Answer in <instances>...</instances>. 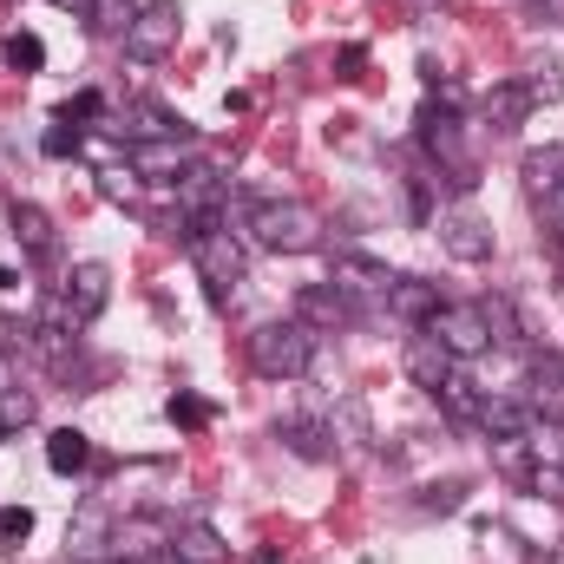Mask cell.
I'll list each match as a JSON object with an SVG mask.
<instances>
[{
	"label": "cell",
	"mask_w": 564,
	"mask_h": 564,
	"mask_svg": "<svg viewBox=\"0 0 564 564\" xmlns=\"http://www.w3.org/2000/svg\"><path fill=\"white\" fill-rule=\"evenodd\" d=\"M164 414L184 426V433H197V426H210V401H197V394H171V408H164Z\"/></svg>",
	"instance_id": "obj_30"
},
{
	"label": "cell",
	"mask_w": 564,
	"mask_h": 564,
	"mask_svg": "<svg viewBox=\"0 0 564 564\" xmlns=\"http://www.w3.org/2000/svg\"><path fill=\"white\" fill-rule=\"evenodd\" d=\"M257 564H282V558H276V552H257Z\"/></svg>",
	"instance_id": "obj_40"
},
{
	"label": "cell",
	"mask_w": 564,
	"mask_h": 564,
	"mask_svg": "<svg viewBox=\"0 0 564 564\" xmlns=\"http://www.w3.org/2000/svg\"><path fill=\"white\" fill-rule=\"evenodd\" d=\"M106 302H112V270H106V263H73V270H66V282L53 289V302H46L40 328L79 335V328H93V322L106 315Z\"/></svg>",
	"instance_id": "obj_3"
},
{
	"label": "cell",
	"mask_w": 564,
	"mask_h": 564,
	"mask_svg": "<svg viewBox=\"0 0 564 564\" xmlns=\"http://www.w3.org/2000/svg\"><path fill=\"white\" fill-rule=\"evenodd\" d=\"M250 368H257L263 381H295V375H308V368H315V328H302V322H263V328L250 335Z\"/></svg>",
	"instance_id": "obj_5"
},
{
	"label": "cell",
	"mask_w": 564,
	"mask_h": 564,
	"mask_svg": "<svg viewBox=\"0 0 564 564\" xmlns=\"http://www.w3.org/2000/svg\"><path fill=\"white\" fill-rule=\"evenodd\" d=\"M79 126H46V139H40V151H46V158H79Z\"/></svg>",
	"instance_id": "obj_32"
},
{
	"label": "cell",
	"mask_w": 564,
	"mask_h": 564,
	"mask_svg": "<svg viewBox=\"0 0 564 564\" xmlns=\"http://www.w3.org/2000/svg\"><path fill=\"white\" fill-rule=\"evenodd\" d=\"M132 20H139V7H132V0H93V7H86V26H93L99 40H126V26H132Z\"/></svg>",
	"instance_id": "obj_24"
},
{
	"label": "cell",
	"mask_w": 564,
	"mask_h": 564,
	"mask_svg": "<svg viewBox=\"0 0 564 564\" xmlns=\"http://www.w3.org/2000/svg\"><path fill=\"white\" fill-rule=\"evenodd\" d=\"M177 33H184V7L177 0H144L139 20L126 26V59L158 66L164 53H177Z\"/></svg>",
	"instance_id": "obj_6"
},
{
	"label": "cell",
	"mask_w": 564,
	"mask_h": 564,
	"mask_svg": "<svg viewBox=\"0 0 564 564\" xmlns=\"http://www.w3.org/2000/svg\"><path fill=\"white\" fill-rule=\"evenodd\" d=\"M421 144H426V158L440 164V177H446L459 197L479 184V164H473V151H466V132H459V106H453V93L421 106Z\"/></svg>",
	"instance_id": "obj_4"
},
{
	"label": "cell",
	"mask_w": 564,
	"mask_h": 564,
	"mask_svg": "<svg viewBox=\"0 0 564 564\" xmlns=\"http://www.w3.org/2000/svg\"><path fill=\"white\" fill-rule=\"evenodd\" d=\"M276 433H282V446L302 453V459H335V426L322 421V414H289Z\"/></svg>",
	"instance_id": "obj_16"
},
{
	"label": "cell",
	"mask_w": 564,
	"mask_h": 564,
	"mask_svg": "<svg viewBox=\"0 0 564 564\" xmlns=\"http://www.w3.org/2000/svg\"><path fill=\"white\" fill-rule=\"evenodd\" d=\"M99 112H106V99H99V93H73V99L59 106V126H73V119H99Z\"/></svg>",
	"instance_id": "obj_33"
},
{
	"label": "cell",
	"mask_w": 564,
	"mask_h": 564,
	"mask_svg": "<svg viewBox=\"0 0 564 564\" xmlns=\"http://www.w3.org/2000/svg\"><path fill=\"white\" fill-rule=\"evenodd\" d=\"M388 308L408 322V328H426L433 322V308H440V289L421 276H394V289H388Z\"/></svg>",
	"instance_id": "obj_18"
},
{
	"label": "cell",
	"mask_w": 564,
	"mask_h": 564,
	"mask_svg": "<svg viewBox=\"0 0 564 564\" xmlns=\"http://www.w3.org/2000/svg\"><path fill=\"white\" fill-rule=\"evenodd\" d=\"M119 564H139V558H119Z\"/></svg>",
	"instance_id": "obj_41"
},
{
	"label": "cell",
	"mask_w": 564,
	"mask_h": 564,
	"mask_svg": "<svg viewBox=\"0 0 564 564\" xmlns=\"http://www.w3.org/2000/svg\"><path fill=\"white\" fill-rule=\"evenodd\" d=\"M519 86L532 93V106H558V99H564V66H558V59H532Z\"/></svg>",
	"instance_id": "obj_26"
},
{
	"label": "cell",
	"mask_w": 564,
	"mask_h": 564,
	"mask_svg": "<svg viewBox=\"0 0 564 564\" xmlns=\"http://www.w3.org/2000/svg\"><path fill=\"white\" fill-rule=\"evenodd\" d=\"M99 191H106L112 204H132V197H139V184H132L126 171H106V177H99Z\"/></svg>",
	"instance_id": "obj_35"
},
{
	"label": "cell",
	"mask_w": 564,
	"mask_h": 564,
	"mask_svg": "<svg viewBox=\"0 0 564 564\" xmlns=\"http://www.w3.org/2000/svg\"><path fill=\"white\" fill-rule=\"evenodd\" d=\"M33 421H40V401L26 388H0V440L7 433H26Z\"/></svg>",
	"instance_id": "obj_27"
},
{
	"label": "cell",
	"mask_w": 564,
	"mask_h": 564,
	"mask_svg": "<svg viewBox=\"0 0 564 564\" xmlns=\"http://www.w3.org/2000/svg\"><path fill=\"white\" fill-rule=\"evenodd\" d=\"M151 564H184V558H177V545H171V539H164V545H158V552H151Z\"/></svg>",
	"instance_id": "obj_37"
},
{
	"label": "cell",
	"mask_w": 564,
	"mask_h": 564,
	"mask_svg": "<svg viewBox=\"0 0 564 564\" xmlns=\"http://www.w3.org/2000/svg\"><path fill=\"white\" fill-rule=\"evenodd\" d=\"M0 289H20V276H13V270H0Z\"/></svg>",
	"instance_id": "obj_39"
},
{
	"label": "cell",
	"mask_w": 564,
	"mask_h": 564,
	"mask_svg": "<svg viewBox=\"0 0 564 564\" xmlns=\"http://www.w3.org/2000/svg\"><path fill=\"white\" fill-rule=\"evenodd\" d=\"M328 282H335V289H348V295H381V302H388L394 270H388V263H375V257H361V250H335Z\"/></svg>",
	"instance_id": "obj_11"
},
{
	"label": "cell",
	"mask_w": 564,
	"mask_h": 564,
	"mask_svg": "<svg viewBox=\"0 0 564 564\" xmlns=\"http://www.w3.org/2000/svg\"><path fill=\"white\" fill-rule=\"evenodd\" d=\"M112 512L99 506V499H86L79 512H73V525H66V564H86V558H99L106 545H112Z\"/></svg>",
	"instance_id": "obj_10"
},
{
	"label": "cell",
	"mask_w": 564,
	"mask_h": 564,
	"mask_svg": "<svg viewBox=\"0 0 564 564\" xmlns=\"http://www.w3.org/2000/svg\"><path fill=\"white\" fill-rule=\"evenodd\" d=\"M426 335H433L453 361H479V355L492 348V328H486L479 302H440L433 322H426Z\"/></svg>",
	"instance_id": "obj_7"
},
{
	"label": "cell",
	"mask_w": 564,
	"mask_h": 564,
	"mask_svg": "<svg viewBox=\"0 0 564 564\" xmlns=\"http://www.w3.org/2000/svg\"><path fill=\"white\" fill-rule=\"evenodd\" d=\"M525 486H532L539 499H558L564 506V459H539V466H525Z\"/></svg>",
	"instance_id": "obj_29"
},
{
	"label": "cell",
	"mask_w": 564,
	"mask_h": 564,
	"mask_svg": "<svg viewBox=\"0 0 564 564\" xmlns=\"http://www.w3.org/2000/svg\"><path fill=\"white\" fill-rule=\"evenodd\" d=\"M33 539V512L26 506H0V545H26Z\"/></svg>",
	"instance_id": "obj_31"
},
{
	"label": "cell",
	"mask_w": 564,
	"mask_h": 564,
	"mask_svg": "<svg viewBox=\"0 0 564 564\" xmlns=\"http://www.w3.org/2000/svg\"><path fill=\"white\" fill-rule=\"evenodd\" d=\"M171 545H177V558H184V564H224V558H230V552H224V539H217L204 519L177 525V532H171Z\"/></svg>",
	"instance_id": "obj_22"
},
{
	"label": "cell",
	"mask_w": 564,
	"mask_h": 564,
	"mask_svg": "<svg viewBox=\"0 0 564 564\" xmlns=\"http://www.w3.org/2000/svg\"><path fill=\"white\" fill-rule=\"evenodd\" d=\"M243 237L276 257H308V250H322V210H308L302 197L243 191Z\"/></svg>",
	"instance_id": "obj_1"
},
{
	"label": "cell",
	"mask_w": 564,
	"mask_h": 564,
	"mask_svg": "<svg viewBox=\"0 0 564 564\" xmlns=\"http://www.w3.org/2000/svg\"><path fill=\"white\" fill-rule=\"evenodd\" d=\"M46 466H53L59 479H73V473H86V466H93V440H86L79 426H59V433L46 440Z\"/></svg>",
	"instance_id": "obj_20"
},
{
	"label": "cell",
	"mask_w": 564,
	"mask_h": 564,
	"mask_svg": "<svg viewBox=\"0 0 564 564\" xmlns=\"http://www.w3.org/2000/svg\"><path fill=\"white\" fill-rule=\"evenodd\" d=\"M119 132H132V144L139 139H184V119H171L164 106H126L119 112Z\"/></svg>",
	"instance_id": "obj_21"
},
{
	"label": "cell",
	"mask_w": 564,
	"mask_h": 564,
	"mask_svg": "<svg viewBox=\"0 0 564 564\" xmlns=\"http://www.w3.org/2000/svg\"><path fill=\"white\" fill-rule=\"evenodd\" d=\"M7 224H13V243H20L33 263H53V257H59V230H53V217H46L40 204H13Z\"/></svg>",
	"instance_id": "obj_15"
},
{
	"label": "cell",
	"mask_w": 564,
	"mask_h": 564,
	"mask_svg": "<svg viewBox=\"0 0 564 564\" xmlns=\"http://www.w3.org/2000/svg\"><path fill=\"white\" fill-rule=\"evenodd\" d=\"M7 66H13V73H40V66H46L40 33H13V40H7Z\"/></svg>",
	"instance_id": "obj_28"
},
{
	"label": "cell",
	"mask_w": 564,
	"mask_h": 564,
	"mask_svg": "<svg viewBox=\"0 0 564 564\" xmlns=\"http://www.w3.org/2000/svg\"><path fill=\"white\" fill-rule=\"evenodd\" d=\"M401 368H408V381H414V388H426V394H433V388H440V381H446L459 361H453V355H446V348H440V341L421 328V335H408V348H401Z\"/></svg>",
	"instance_id": "obj_13"
},
{
	"label": "cell",
	"mask_w": 564,
	"mask_h": 564,
	"mask_svg": "<svg viewBox=\"0 0 564 564\" xmlns=\"http://www.w3.org/2000/svg\"><path fill=\"white\" fill-rule=\"evenodd\" d=\"M545 230H552V250L564 257V191H552V197H545Z\"/></svg>",
	"instance_id": "obj_34"
},
{
	"label": "cell",
	"mask_w": 564,
	"mask_h": 564,
	"mask_svg": "<svg viewBox=\"0 0 564 564\" xmlns=\"http://www.w3.org/2000/svg\"><path fill=\"white\" fill-rule=\"evenodd\" d=\"M433 401L446 408V421H459V426H473V421H479V388H473V381H466L459 368H453V375H446V381L433 388Z\"/></svg>",
	"instance_id": "obj_23"
},
{
	"label": "cell",
	"mask_w": 564,
	"mask_h": 564,
	"mask_svg": "<svg viewBox=\"0 0 564 564\" xmlns=\"http://www.w3.org/2000/svg\"><path fill=\"white\" fill-rule=\"evenodd\" d=\"M53 7H73V13H86V7H93V0H53Z\"/></svg>",
	"instance_id": "obj_38"
},
{
	"label": "cell",
	"mask_w": 564,
	"mask_h": 564,
	"mask_svg": "<svg viewBox=\"0 0 564 564\" xmlns=\"http://www.w3.org/2000/svg\"><path fill=\"white\" fill-rule=\"evenodd\" d=\"M433 237H440V250H446L453 263H492V224H486L473 204L440 210V217H433Z\"/></svg>",
	"instance_id": "obj_8"
},
{
	"label": "cell",
	"mask_w": 564,
	"mask_h": 564,
	"mask_svg": "<svg viewBox=\"0 0 564 564\" xmlns=\"http://www.w3.org/2000/svg\"><path fill=\"white\" fill-rule=\"evenodd\" d=\"M525 184L532 191H564V144H545V151H525Z\"/></svg>",
	"instance_id": "obj_25"
},
{
	"label": "cell",
	"mask_w": 564,
	"mask_h": 564,
	"mask_svg": "<svg viewBox=\"0 0 564 564\" xmlns=\"http://www.w3.org/2000/svg\"><path fill=\"white\" fill-rule=\"evenodd\" d=\"M459 492H466V486H426V512H453V506H459Z\"/></svg>",
	"instance_id": "obj_36"
},
{
	"label": "cell",
	"mask_w": 564,
	"mask_h": 564,
	"mask_svg": "<svg viewBox=\"0 0 564 564\" xmlns=\"http://www.w3.org/2000/svg\"><path fill=\"white\" fill-rule=\"evenodd\" d=\"M479 315H486V328H492L499 348H525L532 341V328H525V315H519L512 295H479Z\"/></svg>",
	"instance_id": "obj_19"
},
{
	"label": "cell",
	"mask_w": 564,
	"mask_h": 564,
	"mask_svg": "<svg viewBox=\"0 0 564 564\" xmlns=\"http://www.w3.org/2000/svg\"><path fill=\"white\" fill-rule=\"evenodd\" d=\"M539 421L532 414V401H519V394H479V433H492V440H525V426Z\"/></svg>",
	"instance_id": "obj_14"
},
{
	"label": "cell",
	"mask_w": 564,
	"mask_h": 564,
	"mask_svg": "<svg viewBox=\"0 0 564 564\" xmlns=\"http://www.w3.org/2000/svg\"><path fill=\"white\" fill-rule=\"evenodd\" d=\"M355 315H361L355 295L335 289V282H308V289H295V322H302V328H348Z\"/></svg>",
	"instance_id": "obj_9"
},
{
	"label": "cell",
	"mask_w": 564,
	"mask_h": 564,
	"mask_svg": "<svg viewBox=\"0 0 564 564\" xmlns=\"http://www.w3.org/2000/svg\"><path fill=\"white\" fill-rule=\"evenodd\" d=\"M479 112H486V126H492V132H519V126L532 119V93H525L519 79H499V86L486 93V106H479Z\"/></svg>",
	"instance_id": "obj_17"
},
{
	"label": "cell",
	"mask_w": 564,
	"mask_h": 564,
	"mask_svg": "<svg viewBox=\"0 0 564 564\" xmlns=\"http://www.w3.org/2000/svg\"><path fill=\"white\" fill-rule=\"evenodd\" d=\"M184 243H191V263H197V276H204L210 308H230L237 282H243V270H250L237 230H224V224H184Z\"/></svg>",
	"instance_id": "obj_2"
},
{
	"label": "cell",
	"mask_w": 564,
	"mask_h": 564,
	"mask_svg": "<svg viewBox=\"0 0 564 564\" xmlns=\"http://www.w3.org/2000/svg\"><path fill=\"white\" fill-rule=\"evenodd\" d=\"M126 164H132L139 177L177 184V177L191 171V151H184V139H139V144H126Z\"/></svg>",
	"instance_id": "obj_12"
}]
</instances>
